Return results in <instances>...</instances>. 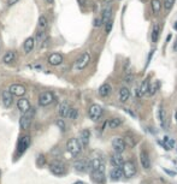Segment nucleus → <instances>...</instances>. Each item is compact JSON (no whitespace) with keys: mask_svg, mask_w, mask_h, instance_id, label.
Here are the masks:
<instances>
[{"mask_svg":"<svg viewBox=\"0 0 177 184\" xmlns=\"http://www.w3.org/2000/svg\"><path fill=\"white\" fill-rule=\"evenodd\" d=\"M66 149H68V152L71 155L77 156L81 153V150H82V146H81L78 138H75V137L74 138H70L68 141V143H66Z\"/></svg>","mask_w":177,"mask_h":184,"instance_id":"f257e3e1","label":"nucleus"},{"mask_svg":"<svg viewBox=\"0 0 177 184\" xmlns=\"http://www.w3.org/2000/svg\"><path fill=\"white\" fill-rule=\"evenodd\" d=\"M33 117H34V110L30 108L29 111H27L26 113H23L21 120H20V125H21V129L23 130H28L32 125V120H33Z\"/></svg>","mask_w":177,"mask_h":184,"instance_id":"f03ea898","label":"nucleus"},{"mask_svg":"<svg viewBox=\"0 0 177 184\" xmlns=\"http://www.w3.org/2000/svg\"><path fill=\"white\" fill-rule=\"evenodd\" d=\"M122 171H123V176L127 178H131L136 174L137 170H136V165L134 161H124L123 166H122Z\"/></svg>","mask_w":177,"mask_h":184,"instance_id":"7ed1b4c3","label":"nucleus"},{"mask_svg":"<svg viewBox=\"0 0 177 184\" xmlns=\"http://www.w3.org/2000/svg\"><path fill=\"white\" fill-rule=\"evenodd\" d=\"M50 171L56 176H64L66 172L65 165L59 160H54L50 164Z\"/></svg>","mask_w":177,"mask_h":184,"instance_id":"20e7f679","label":"nucleus"},{"mask_svg":"<svg viewBox=\"0 0 177 184\" xmlns=\"http://www.w3.org/2000/svg\"><path fill=\"white\" fill-rule=\"evenodd\" d=\"M88 116H89V118L92 120H94V122L99 120L101 118V116H103V108H101V106L98 105V104H93L89 107V110H88Z\"/></svg>","mask_w":177,"mask_h":184,"instance_id":"39448f33","label":"nucleus"},{"mask_svg":"<svg viewBox=\"0 0 177 184\" xmlns=\"http://www.w3.org/2000/svg\"><path fill=\"white\" fill-rule=\"evenodd\" d=\"M89 61H91V54L88 53V52H86V53H83L77 60H76V63H75V69L76 70H83V69H86L87 67V65L89 64Z\"/></svg>","mask_w":177,"mask_h":184,"instance_id":"423d86ee","label":"nucleus"},{"mask_svg":"<svg viewBox=\"0 0 177 184\" xmlns=\"http://www.w3.org/2000/svg\"><path fill=\"white\" fill-rule=\"evenodd\" d=\"M91 176H92V180H94L95 183H98V184L104 183V180H105V166H104V164L98 170L92 171Z\"/></svg>","mask_w":177,"mask_h":184,"instance_id":"0eeeda50","label":"nucleus"},{"mask_svg":"<svg viewBox=\"0 0 177 184\" xmlns=\"http://www.w3.org/2000/svg\"><path fill=\"white\" fill-rule=\"evenodd\" d=\"M112 148L116 153H123L127 148V143L125 140L122 137H113L112 140Z\"/></svg>","mask_w":177,"mask_h":184,"instance_id":"6e6552de","label":"nucleus"},{"mask_svg":"<svg viewBox=\"0 0 177 184\" xmlns=\"http://www.w3.org/2000/svg\"><path fill=\"white\" fill-rule=\"evenodd\" d=\"M54 100V96L51 91H45V93H41L39 96V105L40 106H47L50 104H52Z\"/></svg>","mask_w":177,"mask_h":184,"instance_id":"1a4fd4ad","label":"nucleus"},{"mask_svg":"<svg viewBox=\"0 0 177 184\" xmlns=\"http://www.w3.org/2000/svg\"><path fill=\"white\" fill-rule=\"evenodd\" d=\"M140 162H141V166L145 170L151 168V159H149L148 152L146 149H141V152H140Z\"/></svg>","mask_w":177,"mask_h":184,"instance_id":"9d476101","label":"nucleus"},{"mask_svg":"<svg viewBox=\"0 0 177 184\" xmlns=\"http://www.w3.org/2000/svg\"><path fill=\"white\" fill-rule=\"evenodd\" d=\"M11 91V94L12 95H16V96H22L26 94V87L22 85V84H12L9 89Z\"/></svg>","mask_w":177,"mask_h":184,"instance_id":"9b49d317","label":"nucleus"},{"mask_svg":"<svg viewBox=\"0 0 177 184\" xmlns=\"http://www.w3.org/2000/svg\"><path fill=\"white\" fill-rule=\"evenodd\" d=\"M2 100H3V104L6 108L11 107L12 102H14V98H12V94L10 90H4L3 94H2Z\"/></svg>","mask_w":177,"mask_h":184,"instance_id":"f8f14e48","label":"nucleus"},{"mask_svg":"<svg viewBox=\"0 0 177 184\" xmlns=\"http://www.w3.org/2000/svg\"><path fill=\"white\" fill-rule=\"evenodd\" d=\"M29 144H30V137L29 136L26 135V136L21 137L20 143H18V153L20 154H23L27 150V148L29 147Z\"/></svg>","mask_w":177,"mask_h":184,"instance_id":"ddd939ff","label":"nucleus"},{"mask_svg":"<svg viewBox=\"0 0 177 184\" xmlns=\"http://www.w3.org/2000/svg\"><path fill=\"white\" fill-rule=\"evenodd\" d=\"M124 161L125 160H124L122 153H116L115 152V154L111 155V164L113 166H116V167H122L123 164H124Z\"/></svg>","mask_w":177,"mask_h":184,"instance_id":"4468645a","label":"nucleus"},{"mask_svg":"<svg viewBox=\"0 0 177 184\" xmlns=\"http://www.w3.org/2000/svg\"><path fill=\"white\" fill-rule=\"evenodd\" d=\"M89 138H91V131L88 130V129H84L81 131V135H80V143L82 147H87L88 143H89Z\"/></svg>","mask_w":177,"mask_h":184,"instance_id":"2eb2a0df","label":"nucleus"},{"mask_svg":"<svg viewBox=\"0 0 177 184\" xmlns=\"http://www.w3.org/2000/svg\"><path fill=\"white\" fill-rule=\"evenodd\" d=\"M17 108H18L22 113H26L27 111H29V110L32 108V107H30L29 100H28V99H24V98L20 99V100L17 101Z\"/></svg>","mask_w":177,"mask_h":184,"instance_id":"dca6fc26","label":"nucleus"},{"mask_svg":"<svg viewBox=\"0 0 177 184\" xmlns=\"http://www.w3.org/2000/svg\"><path fill=\"white\" fill-rule=\"evenodd\" d=\"M130 98V90L127 87H122L118 91V99L121 102H127Z\"/></svg>","mask_w":177,"mask_h":184,"instance_id":"f3484780","label":"nucleus"},{"mask_svg":"<svg viewBox=\"0 0 177 184\" xmlns=\"http://www.w3.org/2000/svg\"><path fill=\"white\" fill-rule=\"evenodd\" d=\"M48 63L53 66H57V65H60L63 63V55L59 54V53H53L50 55L48 58Z\"/></svg>","mask_w":177,"mask_h":184,"instance_id":"a211bd4d","label":"nucleus"},{"mask_svg":"<svg viewBox=\"0 0 177 184\" xmlns=\"http://www.w3.org/2000/svg\"><path fill=\"white\" fill-rule=\"evenodd\" d=\"M111 90H112V87L109 84V83H104L100 88H99V95L101 98H106L111 94Z\"/></svg>","mask_w":177,"mask_h":184,"instance_id":"6ab92c4d","label":"nucleus"},{"mask_svg":"<svg viewBox=\"0 0 177 184\" xmlns=\"http://www.w3.org/2000/svg\"><path fill=\"white\" fill-rule=\"evenodd\" d=\"M148 87H149V79L146 78L142 81V83L140 84L139 87V90H137V95L139 96H142V95H146L147 94V90H148Z\"/></svg>","mask_w":177,"mask_h":184,"instance_id":"aec40b11","label":"nucleus"},{"mask_svg":"<svg viewBox=\"0 0 177 184\" xmlns=\"http://www.w3.org/2000/svg\"><path fill=\"white\" fill-rule=\"evenodd\" d=\"M159 34H160V27L158 23H154L153 24V28H152V31H151V39H152V42H158V39H159Z\"/></svg>","mask_w":177,"mask_h":184,"instance_id":"412c9836","label":"nucleus"},{"mask_svg":"<svg viewBox=\"0 0 177 184\" xmlns=\"http://www.w3.org/2000/svg\"><path fill=\"white\" fill-rule=\"evenodd\" d=\"M158 120L160 123V126L163 129H166V113H165V110L163 107H159V111H158Z\"/></svg>","mask_w":177,"mask_h":184,"instance_id":"4be33fe9","label":"nucleus"},{"mask_svg":"<svg viewBox=\"0 0 177 184\" xmlns=\"http://www.w3.org/2000/svg\"><path fill=\"white\" fill-rule=\"evenodd\" d=\"M122 176H123L122 167H116L115 166V168H112L111 172H110V177H111L112 180H119L122 178Z\"/></svg>","mask_w":177,"mask_h":184,"instance_id":"5701e85b","label":"nucleus"},{"mask_svg":"<svg viewBox=\"0 0 177 184\" xmlns=\"http://www.w3.org/2000/svg\"><path fill=\"white\" fill-rule=\"evenodd\" d=\"M74 167L76 171L78 172H86L88 170V162L84 161V160H77L75 164H74Z\"/></svg>","mask_w":177,"mask_h":184,"instance_id":"b1692460","label":"nucleus"},{"mask_svg":"<svg viewBox=\"0 0 177 184\" xmlns=\"http://www.w3.org/2000/svg\"><path fill=\"white\" fill-rule=\"evenodd\" d=\"M101 165H103V161L99 158H94L88 162V168H89L91 171H94V170H98Z\"/></svg>","mask_w":177,"mask_h":184,"instance_id":"393cba45","label":"nucleus"},{"mask_svg":"<svg viewBox=\"0 0 177 184\" xmlns=\"http://www.w3.org/2000/svg\"><path fill=\"white\" fill-rule=\"evenodd\" d=\"M159 87H160L159 81H155V82H153V83H149V87H148V90H147V94H146V95L153 96V95L157 93V91H158Z\"/></svg>","mask_w":177,"mask_h":184,"instance_id":"a878e982","label":"nucleus"},{"mask_svg":"<svg viewBox=\"0 0 177 184\" xmlns=\"http://www.w3.org/2000/svg\"><path fill=\"white\" fill-rule=\"evenodd\" d=\"M111 12H112L111 6H110V5H106V7L103 10V15H101V22H103V24H105V23L110 19V17H111Z\"/></svg>","mask_w":177,"mask_h":184,"instance_id":"bb28decb","label":"nucleus"},{"mask_svg":"<svg viewBox=\"0 0 177 184\" xmlns=\"http://www.w3.org/2000/svg\"><path fill=\"white\" fill-rule=\"evenodd\" d=\"M34 46H35V40H34V37H28V39L26 40V42H24V51H26V53L32 52L33 48H34Z\"/></svg>","mask_w":177,"mask_h":184,"instance_id":"cd10ccee","label":"nucleus"},{"mask_svg":"<svg viewBox=\"0 0 177 184\" xmlns=\"http://www.w3.org/2000/svg\"><path fill=\"white\" fill-rule=\"evenodd\" d=\"M69 104L68 102H62L59 105V108H58V112L60 114V117H68V113H69Z\"/></svg>","mask_w":177,"mask_h":184,"instance_id":"c85d7f7f","label":"nucleus"},{"mask_svg":"<svg viewBox=\"0 0 177 184\" xmlns=\"http://www.w3.org/2000/svg\"><path fill=\"white\" fill-rule=\"evenodd\" d=\"M107 125L110 129H116L122 125V119L121 118H111V119H109Z\"/></svg>","mask_w":177,"mask_h":184,"instance_id":"c756f323","label":"nucleus"},{"mask_svg":"<svg viewBox=\"0 0 177 184\" xmlns=\"http://www.w3.org/2000/svg\"><path fill=\"white\" fill-rule=\"evenodd\" d=\"M151 6H152L153 12H154L155 15H158V13L160 12V10H161V3H160V0H152Z\"/></svg>","mask_w":177,"mask_h":184,"instance_id":"7c9ffc66","label":"nucleus"},{"mask_svg":"<svg viewBox=\"0 0 177 184\" xmlns=\"http://www.w3.org/2000/svg\"><path fill=\"white\" fill-rule=\"evenodd\" d=\"M15 58H16V54H15V52H8V53L4 55V58H3V61H4L5 64H10V63H12V61L15 60Z\"/></svg>","mask_w":177,"mask_h":184,"instance_id":"2f4dec72","label":"nucleus"},{"mask_svg":"<svg viewBox=\"0 0 177 184\" xmlns=\"http://www.w3.org/2000/svg\"><path fill=\"white\" fill-rule=\"evenodd\" d=\"M68 117H69L70 119H72V120L77 119V117H78V111H77L76 108H70V110H69V113H68Z\"/></svg>","mask_w":177,"mask_h":184,"instance_id":"473e14b6","label":"nucleus"},{"mask_svg":"<svg viewBox=\"0 0 177 184\" xmlns=\"http://www.w3.org/2000/svg\"><path fill=\"white\" fill-rule=\"evenodd\" d=\"M173 4H175V0H164V1H163L164 9H165L166 11L171 10V9H172V6H173Z\"/></svg>","mask_w":177,"mask_h":184,"instance_id":"72a5a7b5","label":"nucleus"},{"mask_svg":"<svg viewBox=\"0 0 177 184\" xmlns=\"http://www.w3.org/2000/svg\"><path fill=\"white\" fill-rule=\"evenodd\" d=\"M112 27H113V21L110 18V19L105 23V33H106V34H110L111 30H112Z\"/></svg>","mask_w":177,"mask_h":184,"instance_id":"f704fd0d","label":"nucleus"},{"mask_svg":"<svg viewBox=\"0 0 177 184\" xmlns=\"http://www.w3.org/2000/svg\"><path fill=\"white\" fill-rule=\"evenodd\" d=\"M39 27L41 29H45L47 27V19H46L45 16H40V18H39Z\"/></svg>","mask_w":177,"mask_h":184,"instance_id":"c9c22d12","label":"nucleus"},{"mask_svg":"<svg viewBox=\"0 0 177 184\" xmlns=\"http://www.w3.org/2000/svg\"><path fill=\"white\" fill-rule=\"evenodd\" d=\"M173 144H175V142H173L172 140H170L169 137H165V143H164V146L166 147V149H171V148L173 147Z\"/></svg>","mask_w":177,"mask_h":184,"instance_id":"e433bc0d","label":"nucleus"},{"mask_svg":"<svg viewBox=\"0 0 177 184\" xmlns=\"http://www.w3.org/2000/svg\"><path fill=\"white\" fill-rule=\"evenodd\" d=\"M134 78H135V76L133 73H128L125 76V78H124V81H125V83H133L134 82Z\"/></svg>","mask_w":177,"mask_h":184,"instance_id":"4c0bfd02","label":"nucleus"},{"mask_svg":"<svg viewBox=\"0 0 177 184\" xmlns=\"http://www.w3.org/2000/svg\"><path fill=\"white\" fill-rule=\"evenodd\" d=\"M57 125L59 126V129H60L62 131H64V130H65V123H64V120H63V119L57 120Z\"/></svg>","mask_w":177,"mask_h":184,"instance_id":"58836bf2","label":"nucleus"},{"mask_svg":"<svg viewBox=\"0 0 177 184\" xmlns=\"http://www.w3.org/2000/svg\"><path fill=\"white\" fill-rule=\"evenodd\" d=\"M36 162H38L39 166H44V165H45V156H44V155H40V156L38 158V161H36Z\"/></svg>","mask_w":177,"mask_h":184,"instance_id":"ea45409f","label":"nucleus"},{"mask_svg":"<svg viewBox=\"0 0 177 184\" xmlns=\"http://www.w3.org/2000/svg\"><path fill=\"white\" fill-rule=\"evenodd\" d=\"M93 25H94V27H97V28H98V27H101V25H103L101 18H95V19H94V23H93Z\"/></svg>","mask_w":177,"mask_h":184,"instance_id":"a19ab883","label":"nucleus"},{"mask_svg":"<svg viewBox=\"0 0 177 184\" xmlns=\"http://www.w3.org/2000/svg\"><path fill=\"white\" fill-rule=\"evenodd\" d=\"M17 1H18V0H8V5H9V6H12V5H15Z\"/></svg>","mask_w":177,"mask_h":184,"instance_id":"79ce46f5","label":"nucleus"},{"mask_svg":"<svg viewBox=\"0 0 177 184\" xmlns=\"http://www.w3.org/2000/svg\"><path fill=\"white\" fill-rule=\"evenodd\" d=\"M124 110H125V112H127V113H129V114H130V116H133V117H134V118H136V116H135V113H134V112H133V111H130V110H129V108H124Z\"/></svg>","mask_w":177,"mask_h":184,"instance_id":"37998d69","label":"nucleus"},{"mask_svg":"<svg viewBox=\"0 0 177 184\" xmlns=\"http://www.w3.org/2000/svg\"><path fill=\"white\" fill-rule=\"evenodd\" d=\"M112 1H113V0H103V3H104L105 5H110Z\"/></svg>","mask_w":177,"mask_h":184,"instance_id":"c03bdc74","label":"nucleus"},{"mask_svg":"<svg viewBox=\"0 0 177 184\" xmlns=\"http://www.w3.org/2000/svg\"><path fill=\"white\" fill-rule=\"evenodd\" d=\"M173 49L177 51V37H176V41H175V45H173Z\"/></svg>","mask_w":177,"mask_h":184,"instance_id":"a18cd8bd","label":"nucleus"},{"mask_svg":"<svg viewBox=\"0 0 177 184\" xmlns=\"http://www.w3.org/2000/svg\"><path fill=\"white\" fill-rule=\"evenodd\" d=\"M78 4H81V5H84V4H86V0H78Z\"/></svg>","mask_w":177,"mask_h":184,"instance_id":"49530a36","label":"nucleus"},{"mask_svg":"<svg viewBox=\"0 0 177 184\" xmlns=\"http://www.w3.org/2000/svg\"><path fill=\"white\" fill-rule=\"evenodd\" d=\"M175 120H176V124H177V111L175 112Z\"/></svg>","mask_w":177,"mask_h":184,"instance_id":"de8ad7c7","label":"nucleus"},{"mask_svg":"<svg viewBox=\"0 0 177 184\" xmlns=\"http://www.w3.org/2000/svg\"><path fill=\"white\" fill-rule=\"evenodd\" d=\"M46 1H47L48 4H52V3H53V0H46Z\"/></svg>","mask_w":177,"mask_h":184,"instance_id":"09e8293b","label":"nucleus"},{"mask_svg":"<svg viewBox=\"0 0 177 184\" xmlns=\"http://www.w3.org/2000/svg\"><path fill=\"white\" fill-rule=\"evenodd\" d=\"M175 29H177V22H176V24H175Z\"/></svg>","mask_w":177,"mask_h":184,"instance_id":"8fccbe9b","label":"nucleus"}]
</instances>
